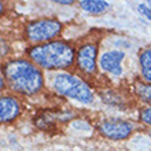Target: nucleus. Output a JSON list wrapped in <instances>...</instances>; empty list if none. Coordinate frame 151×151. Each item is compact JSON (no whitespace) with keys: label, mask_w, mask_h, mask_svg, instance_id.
Returning <instances> with one entry per match:
<instances>
[{"label":"nucleus","mask_w":151,"mask_h":151,"mask_svg":"<svg viewBox=\"0 0 151 151\" xmlns=\"http://www.w3.org/2000/svg\"><path fill=\"white\" fill-rule=\"evenodd\" d=\"M56 3L58 4H72V1H69V0H56Z\"/></svg>","instance_id":"nucleus-14"},{"label":"nucleus","mask_w":151,"mask_h":151,"mask_svg":"<svg viewBox=\"0 0 151 151\" xmlns=\"http://www.w3.org/2000/svg\"><path fill=\"white\" fill-rule=\"evenodd\" d=\"M142 121L151 125V107L144 109L143 111H142Z\"/></svg>","instance_id":"nucleus-13"},{"label":"nucleus","mask_w":151,"mask_h":151,"mask_svg":"<svg viewBox=\"0 0 151 151\" xmlns=\"http://www.w3.org/2000/svg\"><path fill=\"white\" fill-rule=\"evenodd\" d=\"M19 114V104L14 98L3 96L0 100V121L10 122Z\"/></svg>","instance_id":"nucleus-8"},{"label":"nucleus","mask_w":151,"mask_h":151,"mask_svg":"<svg viewBox=\"0 0 151 151\" xmlns=\"http://www.w3.org/2000/svg\"><path fill=\"white\" fill-rule=\"evenodd\" d=\"M124 56H125V54H124L122 51H117V50L104 52L99 59L100 68L103 69V70H106V72L111 73V74L119 76L122 73L121 62H122Z\"/></svg>","instance_id":"nucleus-6"},{"label":"nucleus","mask_w":151,"mask_h":151,"mask_svg":"<svg viewBox=\"0 0 151 151\" xmlns=\"http://www.w3.org/2000/svg\"><path fill=\"white\" fill-rule=\"evenodd\" d=\"M4 73L11 88L17 92L33 95L43 87V76L29 60H11L6 65Z\"/></svg>","instance_id":"nucleus-1"},{"label":"nucleus","mask_w":151,"mask_h":151,"mask_svg":"<svg viewBox=\"0 0 151 151\" xmlns=\"http://www.w3.org/2000/svg\"><path fill=\"white\" fill-rule=\"evenodd\" d=\"M96 45L87 44L78 50L77 54V63L84 72L93 73L96 69Z\"/></svg>","instance_id":"nucleus-7"},{"label":"nucleus","mask_w":151,"mask_h":151,"mask_svg":"<svg viewBox=\"0 0 151 151\" xmlns=\"http://www.w3.org/2000/svg\"><path fill=\"white\" fill-rule=\"evenodd\" d=\"M29 55L44 69H65L74 60L73 48L65 41H51L36 45L29 51Z\"/></svg>","instance_id":"nucleus-2"},{"label":"nucleus","mask_w":151,"mask_h":151,"mask_svg":"<svg viewBox=\"0 0 151 151\" xmlns=\"http://www.w3.org/2000/svg\"><path fill=\"white\" fill-rule=\"evenodd\" d=\"M140 68L144 78L151 81V50H144L140 54Z\"/></svg>","instance_id":"nucleus-10"},{"label":"nucleus","mask_w":151,"mask_h":151,"mask_svg":"<svg viewBox=\"0 0 151 151\" xmlns=\"http://www.w3.org/2000/svg\"><path fill=\"white\" fill-rule=\"evenodd\" d=\"M99 131L103 133V136L109 139H125L131 135L132 125L127 121L122 119H104L103 122H100Z\"/></svg>","instance_id":"nucleus-5"},{"label":"nucleus","mask_w":151,"mask_h":151,"mask_svg":"<svg viewBox=\"0 0 151 151\" xmlns=\"http://www.w3.org/2000/svg\"><path fill=\"white\" fill-rule=\"evenodd\" d=\"M54 87L56 92L68 98H72L81 102V103H92L93 102V93L91 88L84 83L83 80L76 77L73 74H58L54 81Z\"/></svg>","instance_id":"nucleus-3"},{"label":"nucleus","mask_w":151,"mask_h":151,"mask_svg":"<svg viewBox=\"0 0 151 151\" xmlns=\"http://www.w3.org/2000/svg\"><path fill=\"white\" fill-rule=\"evenodd\" d=\"M147 18H148V19H151V12H150V14H148V15H147Z\"/></svg>","instance_id":"nucleus-15"},{"label":"nucleus","mask_w":151,"mask_h":151,"mask_svg":"<svg viewBox=\"0 0 151 151\" xmlns=\"http://www.w3.org/2000/svg\"><path fill=\"white\" fill-rule=\"evenodd\" d=\"M80 6L91 14H102L109 8V3L103 0H83L80 1Z\"/></svg>","instance_id":"nucleus-9"},{"label":"nucleus","mask_w":151,"mask_h":151,"mask_svg":"<svg viewBox=\"0 0 151 151\" xmlns=\"http://www.w3.org/2000/svg\"><path fill=\"white\" fill-rule=\"evenodd\" d=\"M139 11L143 14V15L147 17L148 14L151 12V1H147V3H140L139 4Z\"/></svg>","instance_id":"nucleus-12"},{"label":"nucleus","mask_w":151,"mask_h":151,"mask_svg":"<svg viewBox=\"0 0 151 151\" xmlns=\"http://www.w3.org/2000/svg\"><path fill=\"white\" fill-rule=\"evenodd\" d=\"M62 30L60 22L55 19H39L28 25L26 35L32 41H47L56 37Z\"/></svg>","instance_id":"nucleus-4"},{"label":"nucleus","mask_w":151,"mask_h":151,"mask_svg":"<svg viewBox=\"0 0 151 151\" xmlns=\"http://www.w3.org/2000/svg\"><path fill=\"white\" fill-rule=\"evenodd\" d=\"M136 92L143 100L151 103V84H139L136 87Z\"/></svg>","instance_id":"nucleus-11"}]
</instances>
